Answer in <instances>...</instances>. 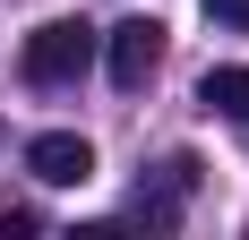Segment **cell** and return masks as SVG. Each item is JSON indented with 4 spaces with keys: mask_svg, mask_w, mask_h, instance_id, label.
<instances>
[{
    "mask_svg": "<svg viewBox=\"0 0 249 240\" xmlns=\"http://www.w3.org/2000/svg\"><path fill=\"white\" fill-rule=\"evenodd\" d=\"M18 69H26V86H77V77L95 69V26L86 17H43L26 34Z\"/></svg>",
    "mask_w": 249,
    "mask_h": 240,
    "instance_id": "1",
    "label": "cell"
},
{
    "mask_svg": "<svg viewBox=\"0 0 249 240\" xmlns=\"http://www.w3.org/2000/svg\"><path fill=\"white\" fill-rule=\"evenodd\" d=\"M26 171L43 189H77V180H95V146L77 137V129H43V137L26 146Z\"/></svg>",
    "mask_w": 249,
    "mask_h": 240,
    "instance_id": "3",
    "label": "cell"
},
{
    "mask_svg": "<svg viewBox=\"0 0 249 240\" xmlns=\"http://www.w3.org/2000/svg\"><path fill=\"white\" fill-rule=\"evenodd\" d=\"M103 60H112V86L138 95V86L163 69V26H155V17H121L112 34H103Z\"/></svg>",
    "mask_w": 249,
    "mask_h": 240,
    "instance_id": "2",
    "label": "cell"
},
{
    "mask_svg": "<svg viewBox=\"0 0 249 240\" xmlns=\"http://www.w3.org/2000/svg\"><path fill=\"white\" fill-rule=\"evenodd\" d=\"M198 103H206V112H224V120H249V69H206Z\"/></svg>",
    "mask_w": 249,
    "mask_h": 240,
    "instance_id": "4",
    "label": "cell"
},
{
    "mask_svg": "<svg viewBox=\"0 0 249 240\" xmlns=\"http://www.w3.org/2000/svg\"><path fill=\"white\" fill-rule=\"evenodd\" d=\"M206 17L224 26V34H249V0H206Z\"/></svg>",
    "mask_w": 249,
    "mask_h": 240,
    "instance_id": "5",
    "label": "cell"
}]
</instances>
